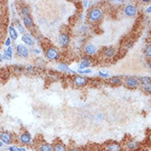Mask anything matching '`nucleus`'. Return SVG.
Here are the masks:
<instances>
[{
	"instance_id": "obj_20",
	"label": "nucleus",
	"mask_w": 151,
	"mask_h": 151,
	"mask_svg": "<svg viewBox=\"0 0 151 151\" xmlns=\"http://www.w3.org/2000/svg\"><path fill=\"white\" fill-rule=\"evenodd\" d=\"M22 22H23V25L27 28H32L34 26V21H33L32 17L31 16L24 17Z\"/></svg>"
},
{
	"instance_id": "obj_7",
	"label": "nucleus",
	"mask_w": 151,
	"mask_h": 151,
	"mask_svg": "<svg viewBox=\"0 0 151 151\" xmlns=\"http://www.w3.org/2000/svg\"><path fill=\"white\" fill-rule=\"evenodd\" d=\"M16 53L18 57L26 59L29 56L28 47L24 44H18L16 46Z\"/></svg>"
},
{
	"instance_id": "obj_6",
	"label": "nucleus",
	"mask_w": 151,
	"mask_h": 151,
	"mask_svg": "<svg viewBox=\"0 0 151 151\" xmlns=\"http://www.w3.org/2000/svg\"><path fill=\"white\" fill-rule=\"evenodd\" d=\"M18 140L22 145H29L32 141V134L27 131H24L22 132L18 136Z\"/></svg>"
},
{
	"instance_id": "obj_17",
	"label": "nucleus",
	"mask_w": 151,
	"mask_h": 151,
	"mask_svg": "<svg viewBox=\"0 0 151 151\" xmlns=\"http://www.w3.org/2000/svg\"><path fill=\"white\" fill-rule=\"evenodd\" d=\"M52 151H68V148L61 141H55L52 144Z\"/></svg>"
},
{
	"instance_id": "obj_4",
	"label": "nucleus",
	"mask_w": 151,
	"mask_h": 151,
	"mask_svg": "<svg viewBox=\"0 0 151 151\" xmlns=\"http://www.w3.org/2000/svg\"><path fill=\"white\" fill-rule=\"evenodd\" d=\"M57 41L58 44L60 47H62V48L67 47L70 43V34L67 32H61L58 36Z\"/></svg>"
},
{
	"instance_id": "obj_16",
	"label": "nucleus",
	"mask_w": 151,
	"mask_h": 151,
	"mask_svg": "<svg viewBox=\"0 0 151 151\" xmlns=\"http://www.w3.org/2000/svg\"><path fill=\"white\" fill-rule=\"evenodd\" d=\"M102 55L106 59H112L116 55V49H115L114 47H111V46L106 47V48L103 50Z\"/></svg>"
},
{
	"instance_id": "obj_40",
	"label": "nucleus",
	"mask_w": 151,
	"mask_h": 151,
	"mask_svg": "<svg viewBox=\"0 0 151 151\" xmlns=\"http://www.w3.org/2000/svg\"><path fill=\"white\" fill-rule=\"evenodd\" d=\"M4 60V55H1V54H0V63H1V62H3Z\"/></svg>"
},
{
	"instance_id": "obj_42",
	"label": "nucleus",
	"mask_w": 151,
	"mask_h": 151,
	"mask_svg": "<svg viewBox=\"0 0 151 151\" xmlns=\"http://www.w3.org/2000/svg\"><path fill=\"white\" fill-rule=\"evenodd\" d=\"M2 146H3V143L0 141V148H2Z\"/></svg>"
},
{
	"instance_id": "obj_27",
	"label": "nucleus",
	"mask_w": 151,
	"mask_h": 151,
	"mask_svg": "<svg viewBox=\"0 0 151 151\" xmlns=\"http://www.w3.org/2000/svg\"><path fill=\"white\" fill-rule=\"evenodd\" d=\"M77 73L79 75H86V74H89L92 73V70L91 69H85V70H77Z\"/></svg>"
},
{
	"instance_id": "obj_33",
	"label": "nucleus",
	"mask_w": 151,
	"mask_h": 151,
	"mask_svg": "<svg viewBox=\"0 0 151 151\" xmlns=\"http://www.w3.org/2000/svg\"><path fill=\"white\" fill-rule=\"evenodd\" d=\"M11 43H12V40H11V38L10 37H8L7 39H6V41H5V45L6 46H10L11 45Z\"/></svg>"
},
{
	"instance_id": "obj_23",
	"label": "nucleus",
	"mask_w": 151,
	"mask_h": 151,
	"mask_svg": "<svg viewBox=\"0 0 151 151\" xmlns=\"http://www.w3.org/2000/svg\"><path fill=\"white\" fill-rule=\"evenodd\" d=\"M12 55H13V50H12V47L10 45L7 48V50H4V53L3 55H4V60H11L12 59Z\"/></svg>"
},
{
	"instance_id": "obj_39",
	"label": "nucleus",
	"mask_w": 151,
	"mask_h": 151,
	"mask_svg": "<svg viewBox=\"0 0 151 151\" xmlns=\"http://www.w3.org/2000/svg\"><path fill=\"white\" fill-rule=\"evenodd\" d=\"M18 150L19 151H27L24 147H18Z\"/></svg>"
},
{
	"instance_id": "obj_36",
	"label": "nucleus",
	"mask_w": 151,
	"mask_h": 151,
	"mask_svg": "<svg viewBox=\"0 0 151 151\" xmlns=\"http://www.w3.org/2000/svg\"><path fill=\"white\" fill-rule=\"evenodd\" d=\"M32 50H33V52H34L35 54H37V55H40V54L41 53V50L40 49H38V48H34Z\"/></svg>"
},
{
	"instance_id": "obj_14",
	"label": "nucleus",
	"mask_w": 151,
	"mask_h": 151,
	"mask_svg": "<svg viewBox=\"0 0 151 151\" xmlns=\"http://www.w3.org/2000/svg\"><path fill=\"white\" fill-rule=\"evenodd\" d=\"M126 85L128 88H131V89H134L136 88L138 86H139V81H138V78L135 77H128L126 79Z\"/></svg>"
},
{
	"instance_id": "obj_9",
	"label": "nucleus",
	"mask_w": 151,
	"mask_h": 151,
	"mask_svg": "<svg viewBox=\"0 0 151 151\" xmlns=\"http://www.w3.org/2000/svg\"><path fill=\"white\" fill-rule=\"evenodd\" d=\"M92 65H93V59H92V57L85 55L84 57L82 58V60H80V64L78 65V70H85V69L89 68Z\"/></svg>"
},
{
	"instance_id": "obj_22",
	"label": "nucleus",
	"mask_w": 151,
	"mask_h": 151,
	"mask_svg": "<svg viewBox=\"0 0 151 151\" xmlns=\"http://www.w3.org/2000/svg\"><path fill=\"white\" fill-rule=\"evenodd\" d=\"M108 82L111 85L117 86L120 85L122 83V78L120 77V76H112V77L109 78Z\"/></svg>"
},
{
	"instance_id": "obj_13",
	"label": "nucleus",
	"mask_w": 151,
	"mask_h": 151,
	"mask_svg": "<svg viewBox=\"0 0 151 151\" xmlns=\"http://www.w3.org/2000/svg\"><path fill=\"white\" fill-rule=\"evenodd\" d=\"M104 149L106 151H122L123 150L121 144L116 141H111L110 143L106 144Z\"/></svg>"
},
{
	"instance_id": "obj_10",
	"label": "nucleus",
	"mask_w": 151,
	"mask_h": 151,
	"mask_svg": "<svg viewBox=\"0 0 151 151\" xmlns=\"http://www.w3.org/2000/svg\"><path fill=\"white\" fill-rule=\"evenodd\" d=\"M0 141L4 145H9L12 142V135L8 131H2L0 133Z\"/></svg>"
},
{
	"instance_id": "obj_1",
	"label": "nucleus",
	"mask_w": 151,
	"mask_h": 151,
	"mask_svg": "<svg viewBox=\"0 0 151 151\" xmlns=\"http://www.w3.org/2000/svg\"><path fill=\"white\" fill-rule=\"evenodd\" d=\"M103 12H102V9L98 7H93L90 8V10L88 12V19L91 22H98L102 19Z\"/></svg>"
},
{
	"instance_id": "obj_12",
	"label": "nucleus",
	"mask_w": 151,
	"mask_h": 151,
	"mask_svg": "<svg viewBox=\"0 0 151 151\" xmlns=\"http://www.w3.org/2000/svg\"><path fill=\"white\" fill-rule=\"evenodd\" d=\"M83 51L85 53L86 55L92 57L93 55H96L97 51H98V48L93 45V44H91V43H88L85 46L83 47Z\"/></svg>"
},
{
	"instance_id": "obj_31",
	"label": "nucleus",
	"mask_w": 151,
	"mask_h": 151,
	"mask_svg": "<svg viewBox=\"0 0 151 151\" xmlns=\"http://www.w3.org/2000/svg\"><path fill=\"white\" fill-rule=\"evenodd\" d=\"M98 76L101 78H110V75L108 73H105V72H103L102 70H100V71H98Z\"/></svg>"
},
{
	"instance_id": "obj_3",
	"label": "nucleus",
	"mask_w": 151,
	"mask_h": 151,
	"mask_svg": "<svg viewBox=\"0 0 151 151\" xmlns=\"http://www.w3.org/2000/svg\"><path fill=\"white\" fill-rule=\"evenodd\" d=\"M139 148V141H137L136 139H132V138H129L127 139L125 143L123 145L122 149L127 151H135L137 150Z\"/></svg>"
},
{
	"instance_id": "obj_15",
	"label": "nucleus",
	"mask_w": 151,
	"mask_h": 151,
	"mask_svg": "<svg viewBox=\"0 0 151 151\" xmlns=\"http://www.w3.org/2000/svg\"><path fill=\"white\" fill-rule=\"evenodd\" d=\"M22 41H23L25 45H29V46H32L35 45V39L31 34L26 33L22 36Z\"/></svg>"
},
{
	"instance_id": "obj_29",
	"label": "nucleus",
	"mask_w": 151,
	"mask_h": 151,
	"mask_svg": "<svg viewBox=\"0 0 151 151\" xmlns=\"http://www.w3.org/2000/svg\"><path fill=\"white\" fill-rule=\"evenodd\" d=\"M142 88H143V90L146 93H151V83H147V84L142 85Z\"/></svg>"
},
{
	"instance_id": "obj_37",
	"label": "nucleus",
	"mask_w": 151,
	"mask_h": 151,
	"mask_svg": "<svg viewBox=\"0 0 151 151\" xmlns=\"http://www.w3.org/2000/svg\"><path fill=\"white\" fill-rule=\"evenodd\" d=\"M83 6L86 8V7H88V1H83Z\"/></svg>"
},
{
	"instance_id": "obj_34",
	"label": "nucleus",
	"mask_w": 151,
	"mask_h": 151,
	"mask_svg": "<svg viewBox=\"0 0 151 151\" xmlns=\"http://www.w3.org/2000/svg\"><path fill=\"white\" fill-rule=\"evenodd\" d=\"M68 151H83L82 150L81 148L78 147H74V148H71L70 150H68Z\"/></svg>"
},
{
	"instance_id": "obj_25",
	"label": "nucleus",
	"mask_w": 151,
	"mask_h": 151,
	"mask_svg": "<svg viewBox=\"0 0 151 151\" xmlns=\"http://www.w3.org/2000/svg\"><path fill=\"white\" fill-rule=\"evenodd\" d=\"M150 76H142V77L138 78V81H139V84L140 85H145L147 83H150Z\"/></svg>"
},
{
	"instance_id": "obj_19",
	"label": "nucleus",
	"mask_w": 151,
	"mask_h": 151,
	"mask_svg": "<svg viewBox=\"0 0 151 151\" xmlns=\"http://www.w3.org/2000/svg\"><path fill=\"white\" fill-rule=\"evenodd\" d=\"M8 33H9V36H10L11 40L16 41L17 39V37H18V33H17L16 28H15L13 26H9V27H8Z\"/></svg>"
},
{
	"instance_id": "obj_28",
	"label": "nucleus",
	"mask_w": 151,
	"mask_h": 151,
	"mask_svg": "<svg viewBox=\"0 0 151 151\" xmlns=\"http://www.w3.org/2000/svg\"><path fill=\"white\" fill-rule=\"evenodd\" d=\"M34 66L32 65H27L24 67V70L27 72V73H29V74H32L34 71Z\"/></svg>"
},
{
	"instance_id": "obj_21",
	"label": "nucleus",
	"mask_w": 151,
	"mask_h": 151,
	"mask_svg": "<svg viewBox=\"0 0 151 151\" xmlns=\"http://www.w3.org/2000/svg\"><path fill=\"white\" fill-rule=\"evenodd\" d=\"M39 151H52V145L47 142H42L38 145Z\"/></svg>"
},
{
	"instance_id": "obj_32",
	"label": "nucleus",
	"mask_w": 151,
	"mask_h": 151,
	"mask_svg": "<svg viewBox=\"0 0 151 151\" xmlns=\"http://www.w3.org/2000/svg\"><path fill=\"white\" fill-rule=\"evenodd\" d=\"M13 69H14V71H15V73L17 74H21L23 70H24V68L23 67H22V66H18V65H15L13 67Z\"/></svg>"
},
{
	"instance_id": "obj_8",
	"label": "nucleus",
	"mask_w": 151,
	"mask_h": 151,
	"mask_svg": "<svg viewBox=\"0 0 151 151\" xmlns=\"http://www.w3.org/2000/svg\"><path fill=\"white\" fill-rule=\"evenodd\" d=\"M123 12L126 16L129 17H134L137 14V8L134 4H127L123 8Z\"/></svg>"
},
{
	"instance_id": "obj_18",
	"label": "nucleus",
	"mask_w": 151,
	"mask_h": 151,
	"mask_svg": "<svg viewBox=\"0 0 151 151\" xmlns=\"http://www.w3.org/2000/svg\"><path fill=\"white\" fill-rule=\"evenodd\" d=\"M34 64L35 66L40 69H44L46 65V60L44 58L42 57H37L35 60H34Z\"/></svg>"
},
{
	"instance_id": "obj_35",
	"label": "nucleus",
	"mask_w": 151,
	"mask_h": 151,
	"mask_svg": "<svg viewBox=\"0 0 151 151\" xmlns=\"http://www.w3.org/2000/svg\"><path fill=\"white\" fill-rule=\"evenodd\" d=\"M8 151H19L18 150V147L16 146H10L8 148Z\"/></svg>"
},
{
	"instance_id": "obj_11",
	"label": "nucleus",
	"mask_w": 151,
	"mask_h": 151,
	"mask_svg": "<svg viewBox=\"0 0 151 151\" xmlns=\"http://www.w3.org/2000/svg\"><path fill=\"white\" fill-rule=\"evenodd\" d=\"M56 68H57V70L59 71L63 72V73H66V74H70H70H76V71H74V70H71L69 67V65L67 64H65V63H64V62H59L57 64V65H56Z\"/></svg>"
},
{
	"instance_id": "obj_38",
	"label": "nucleus",
	"mask_w": 151,
	"mask_h": 151,
	"mask_svg": "<svg viewBox=\"0 0 151 151\" xmlns=\"http://www.w3.org/2000/svg\"><path fill=\"white\" fill-rule=\"evenodd\" d=\"M146 12H147V13H150L151 12V6L150 5L149 7L147 8V9H146Z\"/></svg>"
},
{
	"instance_id": "obj_41",
	"label": "nucleus",
	"mask_w": 151,
	"mask_h": 151,
	"mask_svg": "<svg viewBox=\"0 0 151 151\" xmlns=\"http://www.w3.org/2000/svg\"><path fill=\"white\" fill-rule=\"evenodd\" d=\"M146 65H147V66L149 67V69L150 68V60H149V61H147V63H146Z\"/></svg>"
},
{
	"instance_id": "obj_5",
	"label": "nucleus",
	"mask_w": 151,
	"mask_h": 151,
	"mask_svg": "<svg viewBox=\"0 0 151 151\" xmlns=\"http://www.w3.org/2000/svg\"><path fill=\"white\" fill-rule=\"evenodd\" d=\"M72 82H73L74 86L81 88V87H84V86L87 85L88 83L89 82V79L88 78V77H86V76L78 74V75L74 76L73 79H72Z\"/></svg>"
},
{
	"instance_id": "obj_30",
	"label": "nucleus",
	"mask_w": 151,
	"mask_h": 151,
	"mask_svg": "<svg viewBox=\"0 0 151 151\" xmlns=\"http://www.w3.org/2000/svg\"><path fill=\"white\" fill-rule=\"evenodd\" d=\"M144 53L145 55L147 56V57H150L151 56V45H148L146 47H145V49L144 50Z\"/></svg>"
},
{
	"instance_id": "obj_2",
	"label": "nucleus",
	"mask_w": 151,
	"mask_h": 151,
	"mask_svg": "<svg viewBox=\"0 0 151 151\" xmlns=\"http://www.w3.org/2000/svg\"><path fill=\"white\" fill-rule=\"evenodd\" d=\"M60 55V54L59 50L53 46H49L45 50V57L49 61H56L59 60Z\"/></svg>"
},
{
	"instance_id": "obj_26",
	"label": "nucleus",
	"mask_w": 151,
	"mask_h": 151,
	"mask_svg": "<svg viewBox=\"0 0 151 151\" xmlns=\"http://www.w3.org/2000/svg\"><path fill=\"white\" fill-rule=\"evenodd\" d=\"M15 26H16L17 29L18 30V32L23 35V33L25 32V27H23V25L20 22H17L16 23H15Z\"/></svg>"
},
{
	"instance_id": "obj_24",
	"label": "nucleus",
	"mask_w": 151,
	"mask_h": 151,
	"mask_svg": "<svg viewBox=\"0 0 151 151\" xmlns=\"http://www.w3.org/2000/svg\"><path fill=\"white\" fill-rule=\"evenodd\" d=\"M20 12L21 14L24 17H27L30 16V14H31V8L29 7L28 5H27V4H24V5H22L20 8Z\"/></svg>"
}]
</instances>
